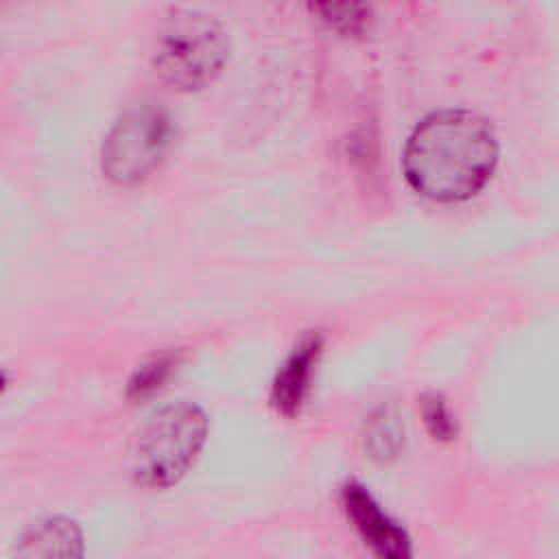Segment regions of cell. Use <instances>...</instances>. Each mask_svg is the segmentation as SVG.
Here are the masks:
<instances>
[{"mask_svg":"<svg viewBox=\"0 0 559 559\" xmlns=\"http://www.w3.org/2000/svg\"><path fill=\"white\" fill-rule=\"evenodd\" d=\"M498 155V135L487 118L469 109H443L428 114L411 131L402 173L419 197L461 203L489 183Z\"/></svg>","mask_w":559,"mask_h":559,"instance_id":"cell-1","label":"cell"},{"mask_svg":"<svg viewBox=\"0 0 559 559\" xmlns=\"http://www.w3.org/2000/svg\"><path fill=\"white\" fill-rule=\"evenodd\" d=\"M153 70L173 92L210 87L229 61V37L218 17L203 9L173 7L155 31Z\"/></svg>","mask_w":559,"mask_h":559,"instance_id":"cell-2","label":"cell"},{"mask_svg":"<svg viewBox=\"0 0 559 559\" xmlns=\"http://www.w3.org/2000/svg\"><path fill=\"white\" fill-rule=\"evenodd\" d=\"M207 439V417L190 402L157 411L131 448V478L144 489H168L194 465Z\"/></svg>","mask_w":559,"mask_h":559,"instance_id":"cell-3","label":"cell"},{"mask_svg":"<svg viewBox=\"0 0 559 559\" xmlns=\"http://www.w3.org/2000/svg\"><path fill=\"white\" fill-rule=\"evenodd\" d=\"M175 142L170 111L153 100L122 111L100 144V173L120 188L144 183L166 159Z\"/></svg>","mask_w":559,"mask_h":559,"instance_id":"cell-4","label":"cell"},{"mask_svg":"<svg viewBox=\"0 0 559 559\" xmlns=\"http://www.w3.org/2000/svg\"><path fill=\"white\" fill-rule=\"evenodd\" d=\"M341 502L347 520L360 535V539L378 555L386 559H406L413 555L408 533L389 518L371 491L358 483L347 480L341 489Z\"/></svg>","mask_w":559,"mask_h":559,"instance_id":"cell-5","label":"cell"},{"mask_svg":"<svg viewBox=\"0 0 559 559\" xmlns=\"http://www.w3.org/2000/svg\"><path fill=\"white\" fill-rule=\"evenodd\" d=\"M323 354V334H308L297 343V347L290 352V356L280 367L273 389H271V402L277 408V413L286 417H295L308 393L310 382L314 378L319 358Z\"/></svg>","mask_w":559,"mask_h":559,"instance_id":"cell-6","label":"cell"},{"mask_svg":"<svg viewBox=\"0 0 559 559\" xmlns=\"http://www.w3.org/2000/svg\"><path fill=\"white\" fill-rule=\"evenodd\" d=\"M20 557H81L83 533L68 518H46L31 524L15 542Z\"/></svg>","mask_w":559,"mask_h":559,"instance_id":"cell-7","label":"cell"},{"mask_svg":"<svg viewBox=\"0 0 559 559\" xmlns=\"http://www.w3.org/2000/svg\"><path fill=\"white\" fill-rule=\"evenodd\" d=\"M310 15L343 39H365L376 24L371 0H308Z\"/></svg>","mask_w":559,"mask_h":559,"instance_id":"cell-8","label":"cell"},{"mask_svg":"<svg viewBox=\"0 0 559 559\" xmlns=\"http://www.w3.org/2000/svg\"><path fill=\"white\" fill-rule=\"evenodd\" d=\"M404 445V426L400 421V415L391 406L378 408L365 432V448L371 459L380 463L393 461Z\"/></svg>","mask_w":559,"mask_h":559,"instance_id":"cell-9","label":"cell"},{"mask_svg":"<svg viewBox=\"0 0 559 559\" xmlns=\"http://www.w3.org/2000/svg\"><path fill=\"white\" fill-rule=\"evenodd\" d=\"M177 362H179V358L175 354H164V356H155L153 360L142 365L131 376V380L127 384V397L131 402H144L151 395H155L164 386V382L170 378Z\"/></svg>","mask_w":559,"mask_h":559,"instance_id":"cell-10","label":"cell"},{"mask_svg":"<svg viewBox=\"0 0 559 559\" xmlns=\"http://www.w3.org/2000/svg\"><path fill=\"white\" fill-rule=\"evenodd\" d=\"M421 417L432 439H439V441L454 439L456 421L450 406L439 393H426L421 397Z\"/></svg>","mask_w":559,"mask_h":559,"instance_id":"cell-11","label":"cell"},{"mask_svg":"<svg viewBox=\"0 0 559 559\" xmlns=\"http://www.w3.org/2000/svg\"><path fill=\"white\" fill-rule=\"evenodd\" d=\"M4 382H7V380H4V373L0 371V395H2V391H4Z\"/></svg>","mask_w":559,"mask_h":559,"instance_id":"cell-12","label":"cell"}]
</instances>
